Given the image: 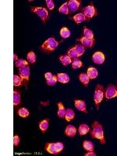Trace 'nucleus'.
Segmentation results:
<instances>
[{
  "mask_svg": "<svg viewBox=\"0 0 117 156\" xmlns=\"http://www.w3.org/2000/svg\"><path fill=\"white\" fill-rule=\"evenodd\" d=\"M91 136L92 138L97 139L100 141V143L104 144H105L103 127L102 124H100L98 121H95L92 124V130L91 131Z\"/></svg>",
  "mask_w": 117,
  "mask_h": 156,
  "instance_id": "f257e3e1",
  "label": "nucleus"
},
{
  "mask_svg": "<svg viewBox=\"0 0 117 156\" xmlns=\"http://www.w3.org/2000/svg\"><path fill=\"white\" fill-rule=\"evenodd\" d=\"M61 41H57L54 38H50L47 39L45 42L40 47V49L46 54L52 53L56 49L58 45L60 44Z\"/></svg>",
  "mask_w": 117,
  "mask_h": 156,
  "instance_id": "f03ea898",
  "label": "nucleus"
},
{
  "mask_svg": "<svg viewBox=\"0 0 117 156\" xmlns=\"http://www.w3.org/2000/svg\"><path fill=\"white\" fill-rule=\"evenodd\" d=\"M105 95V89L102 84H97L95 90V95H94V101L97 109L99 108V105L102 100L104 98Z\"/></svg>",
  "mask_w": 117,
  "mask_h": 156,
  "instance_id": "7ed1b4c3",
  "label": "nucleus"
},
{
  "mask_svg": "<svg viewBox=\"0 0 117 156\" xmlns=\"http://www.w3.org/2000/svg\"><path fill=\"white\" fill-rule=\"evenodd\" d=\"M31 12L35 13L40 17V19L42 20L43 24H46V22L49 18V13H48V9L41 6H35L31 8Z\"/></svg>",
  "mask_w": 117,
  "mask_h": 156,
  "instance_id": "20e7f679",
  "label": "nucleus"
},
{
  "mask_svg": "<svg viewBox=\"0 0 117 156\" xmlns=\"http://www.w3.org/2000/svg\"><path fill=\"white\" fill-rule=\"evenodd\" d=\"M83 13L86 17V21H90L92 18L95 17L96 16H98V9L95 7L93 3L91 2L89 6L83 9Z\"/></svg>",
  "mask_w": 117,
  "mask_h": 156,
  "instance_id": "39448f33",
  "label": "nucleus"
},
{
  "mask_svg": "<svg viewBox=\"0 0 117 156\" xmlns=\"http://www.w3.org/2000/svg\"><path fill=\"white\" fill-rule=\"evenodd\" d=\"M30 67L29 66H24V67L19 69V76L21 77L23 80V84L25 87H27L29 82V77H30Z\"/></svg>",
  "mask_w": 117,
  "mask_h": 156,
  "instance_id": "423d86ee",
  "label": "nucleus"
},
{
  "mask_svg": "<svg viewBox=\"0 0 117 156\" xmlns=\"http://www.w3.org/2000/svg\"><path fill=\"white\" fill-rule=\"evenodd\" d=\"M105 95L106 99H111L113 98L117 97V87L114 86L113 84H109L105 89Z\"/></svg>",
  "mask_w": 117,
  "mask_h": 156,
  "instance_id": "0eeeda50",
  "label": "nucleus"
},
{
  "mask_svg": "<svg viewBox=\"0 0 117 156\" xmlns=\"http://www.w3.org/2000/svg\"><path fill=\"white\" fill-rule=\"evenodd\" d=\"M92 60L95 63L101 65L102 63H104L105 60V56L103 52H95L92 56Z\"/></svg>",
  "mask_w": 117,
  "mask_h": 156,
  "instance_id": "6e6552de",
  "label": "nucleus"
},
{
  "mask_svg": "<svg viewBox=\"0 0 117 156\" xmlns=\"http://www.w3.org/2000/svg\"><path fill=\"white\" fill-rule=\"evenodd\" d=\"M68 6L70 13H75L81 7V1L78 0H69L68 2Z\"/></svg>",
  "mask_w": 117,
  "mask_h": 156,
  "instance_id": "1a4fd4ad",
  "label": "nucleus"
},
{
  "mask_svg": "<svg viewBox=\"0 0 117 156\" xmlns=\"http://www.w3.org/2000/svg\"><path fill=\"white\" fill-rule=\"evenodd\" d=\"M77 41H80V43L82 44L83 46L86 47V48H93L94 46H95V39L87 38L84 37V36L80 38H77Z\"/></svg>",
  "mask_w": 117,
  "mask_h": 156,
  "instance_id": "9d476101",
  "label": "nucleus"
},
{
  "mask_svg": "<svg viewBox=\"0 0 117 156\" xmlns=\"http://www.w3.org/2000/svg\"><path fill=\"white\" fill-rule=\"evenodd\" d=\"M75 106H76L77 109L79 111L84 112L85 113H87V106H86V103L84 101L82 100H75Z\"/></svg>",
  "mask_w": 117,
  "mask_h": 156,
  "instance_id": "9b49d317",
  "label": "nucleus"
},
{
  "mask_svg": "<svg viewBox=\"0 0 117 156\" xmlns=\"http://www.w3.org/2000/svg\"><path fill=\"white\" fill-rule=\"evenodd\" d=\"M45 149L47 152L52 155H57L58 154V151L56 149V144L54 143H47L45 146Z\"/></svg>",
  "mask_w": 117,
  "mask_h": 156,
  "instance_id": "f8f14e48",
  "label": "nucleus"
},
{
  "mask_svg": "<svg viewBox=\"0 0 117 156\" xmlns=\"http://www.w3.org/2000/svg\"><path fill=\"white\" fill-rule=\"evenodd\" d=\"M77 134V128L73 125H68L66 127L65 134L69 137H73L76 135Z\"/></svg>",
  "mask_w": 117,
  "mask_h": 156,
  "instance_id": "ddd939ff",
  "label": "nucleus"
},
{
  "mask_svg": "<svg viewBox=\"0 0 117 156\" xmlns=\"http://www.w3.org/2000/svg\"><path fill=\"white\" fill-rule=\"evenodd\" d=\"M57 105H58V113H57V115H58V118L65 119L66 113L65 107H64V105H63L62 102H58Z\"/></svg>",
  "mask_w": 117,
  "mask_h": 156,
  "instance_id": "4468645a",
  "label": "nucleus"
},
{
  "mask_svg": "<svg viewBox=\"0 0 117 156\" xmlns=\"http://www.w3.org/2000/svg\"><path fill=\"white\" fill-rule=\"evenodd\" d=\"M48 126H49V119H45L39 122V128L43 134H46V130L48 129Z\"/></svg>",
  "mask_w": 117,
  "mask_h": 156,
  "instance_id": "2eb2a0df",
  "label": "nucleus"
},
{
  "mask_svg": "<svg viewBox=\"0 0 117 156\" xmlns=\"http://www.w3.org/2000/svg\"><path fill=\"white\" fill-rule=\"evenodd\" d=\"M87 74L88 77L91 79V80H95L96 79L98 75V72L97 69L95 67H89L87 69Z\"/></svg>",
  "mask_w": 117,
  "mask_h": 156,
  "instance_id": "dca6fc26",
  "label": "nucleus"
},
{
  "mask_svg": "<svg viewBox=\"0 0 117 156\" xmlns=\"http://www.w3.org/2000/svg\"><path fill=\"white\" fill-rule=\"evenodd\" d=\"M70 19L73 20L76 24H79L86 20V17H85L84 13H77V14H76L74 17H72Z\"/></svg>",
  "mask_w": 117,
  "mask_h": 156,
  "instance_id": "f3484780",
  "label": "nucleus"
},
{
  "mask_svg": "<svg viewBox=\"0 0 117 156\" xmlns=\"http://www.w3.org/2000/svg\"><path fill=\"white\" fill-rule=\"evenodd\" d=\"M13 105L14 106H18L20 105V91L19 90L13 91Z\"/></svg>",
  "mask_w": 117,
  "mask_h": 156,
  "instance_id": "a211bd4d",
  "label": "nucleus"
},
{
  "mask_svg": "<svg viewBox=\"0 0 117 156\" xmlns=\"http://www.w3.org/2000/svg\"><path fill=\"white\" fill-rule=\"evenodd\" d=\"M57 80L58 82L62 83V84H67L69 82V77L67 74L60 73V74H57Z\"/></svg>",
  "mask_w": 117,
  "mask_h": 156,
  "instance_id": "6ab92c4d",
  "label": "nucleus"
},
{
  "mask_svg": "<svg viewBox=\"0 0 117 156\" xmlns=\"http://www.w3.org/2000/svg\"><path fill=\"white\" fill-rule=\"evenodd\" d=\"M90 132V127L86 124H80L78 128V133L80 136L86 135L87 133Z\"/></svg>",
  "mask_w": 117,
  "mask_h": 156,
  "instance_id": "aec40b11",
  "label": "nucleus"
},
{
  "mask_svg": "<svg viewBox=\"0 0 117 156\" xmlns=\"http://www.w3.org/2000/svg\"><path fill=\"white\" fill-rule=\"evenodd\" d=\"M78 78H79V80L81 83H82L83 85H84L86 87L88 86L89 84V80H90V78L88 77L87 74H84V73H81L80 74V75L78 76Z\"/></svg>",
  "mask_w": 117,
  "mask_h": 156,
  "instance_id": "412c9836",
  "label": "nucleus"
},
{
  "mask_svg": "<svg viewBox=\"0 0 117 156\" xmlns=\"http://www.w3.org/2000/svg\"><path fill=\"white\" fill-rule=\"evenodd\" d=\"M59 61L63 66H68L69 64L72 63V58L68 56V55H64L59 56Z\"/></svg>",
  "mask_w": 117,
  "mask_h": 156,
  "instance_id": "4be33fe9",
  "label": "nucleus"
},
{
  "mask_svg": "<svg viewBox=\"0 0 117 156\" xmlns=\"http://www.w3.org/2000/svg\"><path fill=\"white\" fill-rule=\"evenodd\" d=\"M74 118H75V113L74 112V110L71 108H68L66 110V113L65 119L67 122H70L71 120L74 119Z\"/></svg>",
  "mask_w": 117,
  "mask_h": 156,
  "instance_id": "5701e85b",
  "label": "nucleus"
},
{
  "mask_svg": "<svg viewBox=\"0 0 117 156\" xmlns=\"http://www.w3.org/2000/svg\"><path fill=\"white\" fill-rule=\"evenodd\" d=\"M58 12L60 13H63V14H65V15H68L70 13V11L69 9V6H68V2H65L63 3L58 9Z\"/></svg>",
  "mask_w": 117,
  "mask_h": 156,
  "instance_id": "b1692460",
  "label": "nucleus"
},
{
  "mask_svg": "<svg viewBox=\"0 0 117 156\" xmlns=\"http://www.w3.org/2000/svg\"><path fill=\"white\" fill-rule=\"evenodd\" d=\"M74 48L76 50L78 56H83L85 52V47L83 46L82 44H77L76 46H74Z\"/></svg>",
  "mask_w": 117,
  "mask_h": 156,
  "instance_id": "393cba45",
  "label": "nucleus"
},
{
  "mask_svg": "<svg viewBox=\"0 0 117 156\" xmlns=\"http://www.w3.org/2000/svg\"><path fill=\"white\" fill-rule=\"evenodd\" d=\"M59 34H60V36L63 39H66L70 36V30L66 27H63V28H61Z\"/></svg>",
  "mask_w": 117,
  "mask_h": 156,
  "instance_id": "a878e982",
  "label": "nucleus"
},
{
  "mask_svg": "<svg viewBox=\"0 0 117 156\" xmlns=\"http://www.w3.org/2000/svg\"><path fill=\"white\" fill-rule=\"evenodd\" d=\"M83 35H84V37L87 38L95 39L93 31L91 30H90V29L87 28V27H84V30H83Z\"/></svg>",
  "mask_w": 117,
  "mask_h": 156,
  "instance_id": "bb28decb",
  "label": "nucleus"
},
{
  "mask_svg": "<svg viewBox=\"0 0 117 156\" xmlns=\"http://www.w3.org/2000/svg\"><path fill=\"white\" fill-rule=\"evenodd\" d=\"M17 114L19 116L23 117V118H26L28 116H30V112L27 108H20L18 109Z\"/></svg>",
  "mask_w": 117,
  "mask_h": 156,
  "instance_id": "cd10ccee",
  "label": "nucleus"
},
{
  "mask_svg": "<svg viewBox=\"0 0 117 156\" xmlns=\"http://www.w3.org/2000/svg\"><path fill=\"white\" fill-rule=\"evenodd\" d=\"M83 147H84V148L86 151H87V152L94 151V148H95L94 144L92 143V142H91V141H86V140L83 142Z\"/></svg>",
  "mask_w": 117,
  "mask_h": 156,
  "instance_id": "c85d7f7f",
  "label": "nucleus"
},
{
  "mask_svg": "<svg viewBox=\"0 0 117 156\" xmlns=\"http://www.w3.org/2000/svg\"><path fill=\"white\" fill-rule=\"evenodd\" d=\"M15 66L18 69H20V68L24 67V66H29V63L27 61L23 59V58H20L17 62H15Z\"/></svg>",
  "mask_w": 117,
  "mask_h": 156,
  "instance_id": "c756f323",
  "label": "nucleus"
},
{
  "mask_svg": "<svg viewBox=\"0 0 117 156\" xmlns=\"http://www.w3.org/2000/svg\"><path fill=\"white\" fill-rule=\"evenodd\" d=\"M27 61L28 63H34L36 62V54L33 51H30V52L27 53Z\"/></svg>",
  "mask_w": 117,
  "mask_h": 156,
  "instance_id": "7c9ffc66",
  "label": "nucleus"
},
{
  "mask_svg": "<svg viewBox=\"0 0 117 156\" xmlns=\"http://www.w3.org/2000/svg\"><path fill=\"white\" fill-rule=\"evenodd\" d=\"M23 84V80H22L21 77L18 75H14L13 76V85L16 87H20Z\"/></svg>",
  "mask_w": 117,
  "mask_h": 156,
  "instance_id": "2f4dec72",
  "label": "nucleus"
},
{
  "mask_svg": "<svg viewBox=\"0 0 117 156\" xmlns=\"http://www.w3.org/2000/svg\"><path fill=\"white\" fill-rule=\"evenodd\" d=\"M72 68L74 69H77L78 68H80L83 66V63L79 59V58H76L74 59V61L72 62Z\"/></svg>",
  "mask_w": 117,
  "mask_h": 156,
  "instance_id": "473e14b6",
  "label": "nucleus"
},
{
  "mask_svg": "<svg viewBox=\"0 0 117 156\" xmlns=\"http://www.w3.org/2000/svg\"><path fill=\"white\" fill-rule=\"evenodd\" d=\"M67 55L72 58V59H76V58H77L78 57H79L78 56L76 50H75V48H74V47L69 48V49L68 50Z\"/></svg>",
  "mask_w": 117,
  "mask_h": 156,
  "instance_id": "72a5a7b5",
  "label": "nucleus"
},
{
  "mask_svg": "<svg viewBox=\"0 0 117 156\" xmlns=\"http://www.w3.org/2000/svg\"><path fill=\"white\" fill-rule=\"evenodd\" d=\"M57 81H58V80H57V75L56 76L54 75L50 80H46V84H47L48 86H53V85H55L56 84Z\"/></svg>",
  "mask_w": 117,
  "mask_h": 156,
  "instance_id": "f704fd0d",
  "label": "nucleus"
},
{
  "mask_svg": "<svg viewBox=\"0 0 117 156\" xmlns=\"http://www.w3.org/2000/svg\"><path fill=\"white\" fill-rule=\"evenodd\" d=\"M46 4H47V7L49 10H53L55 9V4L54 2L52 0H46Z\"/></svg>",
  "mask_w": 117,
  "mask_h": 156,
  "instance_id": "c9c22d12",
  "label": "nucleus"
},
{
  "mask_svg": "<svg viewBox=\"0 0 117 156\" xmlns=\"http://www.w3.org/2000/svg\"><path fill=\"white\" fill-rule=\"evenodd\" d=\"M20 138L18 135H14L13 136V145L15 147H17L20 144Z\"/></svg>",
  "mask_w": 117,
  "mask_h": 156,
  "instance_id": "e433bc0d",
  "label": "nucleus"
},
{
  "mask_svg": "<svg viewBox=\"0 0 117 156\" xmlns=\"http://www.w3.org/2000/svg\"><path fill=\"white\" fill-rule=\"evenodd\" d=\"M56 149L57 151H58V153L62 152L63 150V148H64L63 144L61 143V142H57V143H56Z\"/></svg>",
  "mask_w": 117,
  "mask_h": 156,
  "instance_id": "4c0bfd02",
  "label": "nucleus"
},
{
  "mask_svg": "<svg viewBox=\"0 0 117 156\" xmlns=\"http://www.w3.org/2000/svg\"><path fill=\"white\" fill-rule=\"evenodd\" d=\"M53 76H54V75H53L52 73H50V72H47V73L45 74V77H46V80H50V79H51V78H52Z\"/></svg>",
  "mask_w": 117,
  "mask_h": 156,
  "instance_id": "58836bf2",
  "label": "nucleus"
},
{
  "mask_svg": "<svg viewBox=\"0 0 117 156\" xmlns=\"http://www.w3.org/2000/svg\"><path fill=\"white\" fill-rule=\"evenodd\" d=\"M84 156H96V153L94 151H91V152H89L88 153H86Z\"/></svg>",
  "mask_w": 117,
  "mask_h": 156,
  "instance_id": "ea45409f",
  "label": "nucleus"
},
{
  "mask_svg": "<svg viewBox=\"0 0 117 156\" xmlns=\"http://www.w3.org/2000/svg\"><path fill=\"white\" fill-rule=\"evenodd\" d=\"M13 60L15 61V62H17V61L18 60V57H17V54H16V53H14V54H13Z\"/></svg>",
  "mask_w": 117,
  "mask_h": 156,
  "instance_id": "a19ab883",
  "label": "nucleus"
}]
</instances>
